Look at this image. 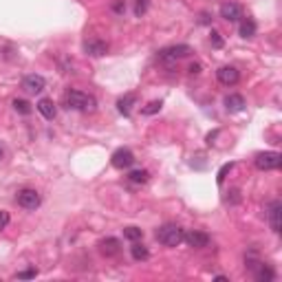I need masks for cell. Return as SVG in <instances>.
Here are the masks:
<instances>
[{"instance_id": "cb8c5ba5", "label": "cell", "mask_w": 282, "mask_h": 282, "mask_svg": "<svg viewBox=\"0 0 282 282\" xmlns=\"http://www.w3.org/2000/svg\"><path fill=\"white\" fill-rule=\"evenodd\" d=\"M159 110H161V101H150L141 113H144V115H154V113H159Z\"/></svg>"}, {"instance_id": "e0dca14e", "label": "cell", "mask_w": 282, "mask_h": 282, "mask_svg": "<svg viewBox=\"0 0 282 282\" xmlns=\"http://www.w3.org/2000/svg\"><path fill=\"white\" fill-rule=\"evenodd\" d=\"M137 104V97L134 95H126V97H121L119 101H117V110H119L121 115H126L128 117L130 115V110H133V106Z\"/></svg>"}, {"instance_id": "7a4b0ae2", "label": "cell", "mask_w": 282, "mask_h": 282, "mask_svg": "<svg viewBox=\"0 0 282 282\" xmlns=\"http://www.w3.org/2000/svg\"><path fill=\"white\" fill-rule=\"evenodd\" d=\"M157 240L163 247H179L183 243V230L174 223H166L157 230Z\"/></svg>"}, {"instance_id": "d6986e66", "label": "cell", "mask_w": 282, "mask_h": 282, "mask_svg": "<svg viewBox=\"0 0 282 282\" xmlns=\"http://www.w3.org/2000/svg\"><path fill=\"white\" fill-rule=\"evenodd\" d=\"M130 253H133V258H134V260H148V258H150L148 247H144V245L137 243V240H134L133 247H130Z\"/></svg>"}, {"instance_id": "8fae6325", "label": "cell", "mask_w": 282, "mask_h": 282, "mask_svg": "<svg viewBox=\"0 0 282 282\" xmlns=\"http://www.w3.org/2000/svg\"><path fill=\"white\" fill-rule=\"evenodd\" d=\"M249 269L253 271V278H256V280H260V282H271V280H276V271H273L269 265H265V263H253Z\"/></svg>"}, {"instance_id": "ba28073f", "label": "cell", "mask_w": 282, "mask_h": 282, "mask_svg": "<svg viewBox=\"0 0 282 282\" xmlns=\"http://www.w3.org/2000/svg\"><path fill=\"white\" fill-rule=\"evenodd\" d=\"M183 240H185L190 247H196V249H203L210 245V236H207L205 232H199V230L183 232Z\"/></svg>"}, {"instance_id": "603a6c76", "label": "cell", "mask_w": 282, "mask_h": 282, "mask_svg": "<svg viewBox=\"0 0 282 282\" xmlns=\"http://www.w3.org/2000/svg\"><path fill=\"white\" fill-rule=\"evenodd\" d=\"M146 9H148V0H134V16H141L146 14Z\"/></svg>"}, {"instance_id": "ac0fdd59", "label": "cell", "mask_w": 282, "mask_h": 282, "mask_svg": "<svg viewBox=\"0 0 282 282\" xmlns=\"http://www.w3.org/2000/svg\"><path fill=\"white\" fill-rule=\"evenodd\" d=\"M240 38H253L256 35V22H253L251 18H245L243 22H240Z\"/></svg>"}, {"instance_id": "30bf717a", "label": "cell", "mask_w": 282, "mask_h": 282, "mask_svg": "<svg viewBox=\"0 0 282 282\" xmlns=\"http://www.w3.org/2000/svg\"><path fill=\"white\" fill-rule=\"evenodd\" d=\"M220 18L227 20V22H238L243 18V9L236 2H223L220 5Z\"/></svg>"}, {"instance_id": "5bb4252c", "label": "cell", "mask_w": 282, "mask_h": 282, "mask_svg": "<svg viewBox=\"0 0 282 282\" xmlns=\"http://www.w3.org/2000/svg\"><path fill=\"white\" fill-rule=\"evenodd\" d=\"M84 51L88 53V55H93V58H100V55H106V51H108V44L104 42V40H86L84 42Z\"/></svg>"}, {"instance_id": "ffe728a7", "label": "cell", "mask_w": 282, "mask_h": 282, "mask_svg": "<svg viewBox=\"0 0 282 282\" xmlns=\"http://www.w3.org/2000/svg\"><path fill=\"white\" fill-rule=\"evenodd\" d=\"M11 106H14V110L20 113V115H31V104L27 100H14Z\"/></svg>"}, {"instance_id": "484cf974", "label": "cell", "mask_w": 282, "mask_h": 282, "mask_svg": "<svg viewBox=\"0 0 282 282\" xmlns=\"http://www.w3.org/2000/svg\"><path fill=\"white\" fill-rule=\"evenodd\" d=\"M35 276H38V271H35V269H27V271H20L18 273L20 280H29V278H35Z\"/></svg>"}, {"instance_id": "8992f818", "label": "cell", "mask_w": 282, "mask_h": 282, "mask_svg": "<svg viewBox=\"0 0 282 282\" xmlns=\"http://www.w3.org/2000/svg\"><path fill=\"white\" fill-rule=\"evenodd\" d=\"M267 218H269V227H271V232H276V234H280L282 232V203L278 201H271L267 207Z\"/></svg>"}, {"instance_id": "5b68a950", "label": "cell", "mask_w": 282, "mask_h": 282, "mask_svg": "<svg viewBox=\"0 0 282 282\" xmlns=\"http://www.w3.org/2000/svg\"><path fill=\"white\" fill-rule=\"evenodd\" d=\"M16 201H18V205L22 210H35V207H40V194L35 190H31V187H24V190H20L16 194Z\"/></svg>"}, {"instance_id": "6da1fadb", "label": "cell", "mask_w": 282, "mask_h": 282, "mask_svg": "<svg viewBox=\"0 0 282 282\" xmlns=\"http://www.w3.org/2000/svg\"><path fill=\"white\" fill-rule=\"evenodd\" d=\"M64 106L71 110L88 113V110H95V97L86 95V93H82V91H66L64 93Z\"/></svg>"}, {"instance_id": "7402d4cb", "label": "cell", "mask_w": 282, "mask_h": 282, "mask_svg": "<svg viewBox=\"0 0 282 282\" xmlns=\"http://www.w3.org/2000/svg\"><path fill=\"white\" fill-rule=\"evenodd\" d=\"M128 179L133 183H146L148 181V172H146V170H133V172L128 174Z\"/></svg>"}, {"instance_id": "277c9868", "label": "cell", "mask_w": 282, "mask_h": 282, "mask_svg": "<svg viewBox=\"0 0 282 282\" xmlns=\"http://www.w3.org/2000/svg\"><path fill=\"white\" fill-rule=\"evenodd\" d=\"M258 170H278L282 163V154L280 152H258L253 159Z\"/></svg>"}, {"instance_id": "4fadbf2b", "label": "cell", "mask_w": 282, "mask_h": 282, "mask_svg": "<svg viewBox=\"0 0 282 282\" xmlns=\"http://www.w3.org/2000/svg\"><path fill=\"white\" fill-rule=\"evenodd\" d=\"M100 251L106 258H113V256H117L121 251V243L117 238H104L100 240Z\"/></svg>"}, {"instance_id": "3957f363", "label": "cell", "mask_w": 282, "mask_h": 282, "mask_svg": "<svg viewBox=\"0 0 282 282\" xmlns=\"http://www.w3.org/2000/svg\"><path fill=\"white\" fill-rule=\"evenodd\" d=\"M190 53H192V49L187 47V44H174V47L161 49L157 58H159V62H163V64H172V62H177V60L190 55Z\"/></svg>"}, {"instance_id": "83f0119b", "label": "cell", "mask_w": 282, "mask_h": 282, "mask_svg": "<svg viewBox=\"0 0 282 282\" xmlns=\"http://www.w3.org/2000/svg\"><path fill=\"white\" fill-rule=\"evenodd\" d=\"M187 71H190V75H199V73H201V64H192Z\"/></svg>"}, {"instance_id": "44dd1931", "label": "cell", "mask_w": 282, "mask_h": 282, "mask_svg": "<svg viewBox=\"0 0 282 282\" xmlns=\"http://www.w3.org/2000/svg\"><path fill=\"white\" fill-rule=\"evenodd\" d=\"M141 236H144V232L139 230V227H126V230H124V238L130 240V243H134V240H141Z\"/></svg>"}, {"instance_id": "f1b7e54d", "label": "cell", "mask_w": 282, "mask_h": 282, "mask_svg": "<svg viewBox=\"0 0 282 282\" xmlns=\"http://www.w3.org/2000/svg\"><path fill=\"white\" fill-rule=\"evenodd\" d=\"M113 9H115L117 14H124V11H126V5H124V2H115V5H113Z\"/></svg>"}, {"instance_id": "d4e9b609", "label": "cell", "mask_w": 282, "mask_h": 282, "mask_svg": "<svg viewBox=\"0 0 282 282\" xmlns=\"http://www.w3.org/2000/svg\"><path fill=\"white\" fill-rule=\"evenodd\" d=\"M9 212H5V210H0V230H5L7 225H9Z\"/></svg>"}, {"instance_id": "f546056e", "label": "cell", "mask_w": 282, "mask_h": 282, "mask_svg": "<svg viewBox=\"0 0 282 282\" xmlns=\"http://www.w3.org/2000/svg\"><path fill=\"white\" fill-rule=\"evenodd\" d=\"M230 167H232V163H230V166H223V170H220V172H218V183H223V179H225V172H227Z\"/></svg>"}, {"instance_id": "2e32d148", "label": "cell", "mask_w": 282, "mask_h": 282, "mask_svg": "<svg viewBox=\"0 0 282 282\" xmlns=\"http://www.w3.org/2000/svg\"><path fill=\"white\" fill-rule=\"evenodd\" d=\"M225 108L230 110V113H240L245 108V97L243 95H227L225 97Z\"/></svg>"}, {"instance_id": "7c38bea8", "label": "cell", "mask_w": 282, "mask_h": 282, "mask_svg": "<svg viewBox=\"0 0 282 282\" xmlns=\"http://www.w3.org/2000/svg\"><path fill=\"white\" fill-rule=\"evenodd\" d=\"M44 86H47V82H44L42 75H35V73H31V75H24L22 80V88L29 93H42Z\"/></svg>"}, {"instance_id": "9c48e42d", "label": "cell", "mask_w": 282, "mask_h": 282, "mask_svg": "<svg viewBox=\"0 0 282 282\" xmlns=\"http://www.w3.org/2000/svg\"><path fill=\"white\" fill-rule=\"evenodd\" d=\"M216 80H218L223 86H234V84H238L240 73H238V68H234V66H220L218 71H216Z\"/></svg>"}, {"instance_id": "52a82bcc", "label": "cell", "mask_w": 282, "mask_h": 282, "mask_svg": "<svg viewBox=\"0 0 282 282\" xmlns=\"http://www.w3.org/2000/svg\"><path fill=\"white\" fill-rule=\"evenodd\" d=\"M110 163H113V167H117V170H124V167H130L134 163V154L130 152L128 148H119L113 152Z\"/></svg>"}, {"instance_id": "4316f807", "label": "cell", "mask_w": 282, "mask_h": 282, "mask_svg": "<svg viewBox=\"0 0 282 282\" xmlns=\"http://www.w3.org/2000/svg\"><path fill=\"white\" fill-rule=\"evenodd\" d=\"M212 44H214L216 49L223 47V40H220V33H216V31H212Z\"/></svg>"}, {"instance_id": "9a60e30c", "label": "cell", "mask_w": 282, "mask_h": 282, "mask_svg": "<svg viewBox=\"0 0 282 282\" xmlns=\"http://www.w3.org/2000/svg\"><path fill=\"white\" fill-rule=\"evenodd\" d=\"M35 108H38V113L44 119H55V115H58V108H55L53 100H49V97H42V100L35 104Z\"/></svg>"}]
</instances>
